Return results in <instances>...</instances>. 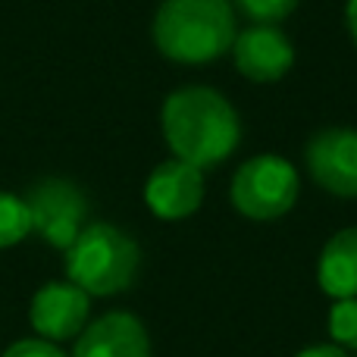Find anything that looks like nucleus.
I'll list each match as a JSON object with an SVG mask.
<instances>
[{"label": "nucleus", "instance_id": "nucleus-9", "mask_svg": "<svg viewBox=\"0 0 357 357\" xmlns=\"http://www.w3.org/2000/svg\"><path fill=\"white\" fill-rule=\"evenodd\" d=\"M232 60L248 82L273 85V82L285 79V73L295 66V47H291L289 35L276 25H251L235 35Z\"/></svg>", "mask_w": 357, "mask_h": 357}, {"label": "nucleus", "instance_id": "nucleus-8", "mask_svg": "<svg viewBox=\"0 0 357 357\" xmlns=\"http://www.w3.org/2000/svg\"><path fill=\"white\" fill-rule=\"evenodd\" d=\"M204 191H207L204 169L169 157L160 167H154V173L144 182V204L157 220L176 222L197 213V207L204 204Z\"/></svg>", "mask_w": 357, "mask_h": 357}, {"label": "nucleus", "instance_id": "nucleus-2", "mask_svg": "<svg viewBox=\"0 0 357 357\" xmlns=\"http://www.w3.org/2000/svg\"><path fill=\"white\" fill-rule=\"evenodd\" d=\"M154 44L167 60L204 66L232 50L235 6L232 0H163L151 25Z\"/></svg>", "mask_w": 357, "mask_h": 357}, {"label": "nucleus", "instance_id": "nucleus-3", "mask_svg": "<svg viewBox=\"0 0 357 357\" xmlns=\"http://www.w3.org/2000/svg\"><path fill=\"white\" fill-rule=\"evenodd\" d=\"M66 279L91 298L126 291L138 276L142 248L113 222H88L79 238L66 248Z\"/></svg>", "mask_w": 357, "mask_h": 357}, {"label": "nucleus", "instance_id": "nucleus-12", "mask_svg": "<svg viewBox=\"0 0 357 357\" xmlns=\"http://www.w3.org/2000/svg\"><path fill=\"white\" fill-rule=\"evenodd\" d=\"M31 235V216L25 207V197L0 191V251L19 245Z\"/></svg>", "mask_w": 357, "mask_h": 357}, {"label": "nucleus", "instance_id": "nucleus-1", "mask_svg": "<svg viewBox=\"0 0 357 357\" xmlns=\"http://www.w3.org/2000/svg\"><path fill=\"white\" fill-rule=\"evenodd\" d=\"M160 132L173 157L197 169L226 163L241 144V119L216 88L185 85L163 100Z\"/></svg>", "mask_w": 357, "mask_h": 357}, {"label": "nucleus", "instance_id": "nucleus-13", "mask_svg": "<svg viewBox=\"0 0 357 357\" xmlns=\"http://www.w3.org/2000/svg\"><path fill=\"white\" fill-rule=\"evenodd\" d=\"M326 329L333 335V345L345 348V351H357V298H339L329 307Z\"/></svg>", "mask_w": 357, "mask_h": 357}, {"label": "nucleus", "instance_id": "nucleus-15", "mask_svg": "<svg viewBox=\"0 0 357 357\" xmlns=\"http://www.w3.org/2000/svg\"><path fill=\"white\" fill-rule=\"evenodd\" d=\"M0 357H69V354L63 351L56 342H47V339H41V335H35V339L13 342Z\"/></svg>", "mask_w": 357, "mask_h": 357}, {"label": "nucleus", "instance_id": "nucleus-11", "mask_svg": "<svg viewBox=\"0 0 357 357\" xmlns=\"http://www.w3.org/2000/svg\"><path fill=\"white\" fill-rule=\"evenodd\" d=\"M317 282L333 301L357 298V226L335 232L317 260Z\"/></svg>", "mask_w": 357, "mask_h": 357}, {"label": "nucleus", "instance_id": "nucleus-4", "mask_svg": "<svg viewBox=\"0 0 357 357\" xmlns=\"http://www.w3.org/2000/svg\"><path fill=\"white\" fill-rule=\"evenodd\" d=\"M298 191H301V178L285 157L257 154L235 169L229 201L248 220L273 222L295 207Z\"/></svg>", "mask_w": 357, "mask_h": 357}, {"label": "nucleus", "instance_id": "nucleus-5", "mask_svg": "<svg viewBox=\"0 0 357 357\" xmlns=\"http://www.w3.org/2000/svg\"><path fill=\"white\" fill-rule=\"evenodd\" d=\"M25 207L31 216V232L41 235L56 251H66L88 226L85 191L63 176H50L31 185V191L25 195Z\"/></svg>", "mask_w": 357, "mask_h": 357}, {"label": "nucleus", "instance_id": "nucleus-7", "mask_svg": "<svg viewBox=\"0 0 357 357\" xmlns=\"http://www.w3.org/2000/svg\"><path fill=\"white\" fill-rule=\"evenodd\" d=\"M88 314H91V295L73 285L69 279L41 285L29 304L31 329L47 342L79 339L82 329L88 326Z\"/></svg>", "mask_w": 357, "mask_h": 357}, {"label": "nucleus", "instance_id": "nucleus-17", "mask_svg": "<svg viewBox=\"0 0 357 357\" xmlns=\"http://www.w3.org/2000/svg\"><path fill=\"white\" fill-rule=\"evenodd\" d=\"M345 25H348V35H351L354 47H357V0H348L345 6Z\"/></svg>", "mask_w": 357, "mask_h": 357}, {"label": "nucleus", "instance_id": "nucleus-10", "mask_svg": "<svg viewBox=\"0 0 357 357\" xmlns=\"http://www.w3.org/2000/svg\"><path fill=\"white\" fill-rule=\"evenodd\" d=\"M73 357H151V335L129 310H110L82 329Z\"/></svg>", "mask_w": 357, "mask_h": 357}, {"label": "nucleus", "instance_id": "nucleus-16", "mask_svg": "<svg viewBox=\"0 0 357 357\" xmlns=\"http://www.w3.org/2000/svg\"><path fill=\"white\" fill-rule=\"evenodd\" d=\"M295 357H348V351L339 345H310V348H301Z\"/></svg>", "mask_w": 357, "mask_h": 357}, {"label": "nucleus", "instance_id": "nucleus-14", "mask_svg": "<svg viewBox=\"0 0 357 357\" xmlns=\"http://www.w3.org/2000/svg\"><path fill=\"white\" fill-rule=\"evenodd\" d=\"M232 6L254 25H279L295 13L298 0H232Z\"/></svg>", "mask_w": 357, "mask_h": 357}, {"label": "nucleus", "instance_id": "nucleus-6", "mask_svg": "<svg viewBox=\"0 0 357 357\" xmlns=\"http://www.w3.org/2000/svg\"><path fill=\"white\" fill-rule=\"evenodd\" d=\"M307 173L335 197H357V129L326 126L304 148Z\"/></svg>", "mask_w": 357, "mask_h": 357}]
</instances>
